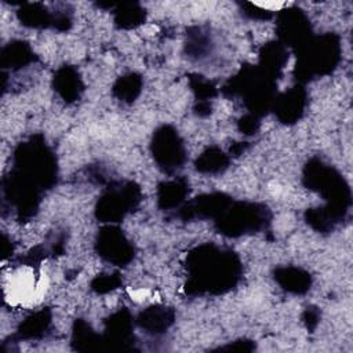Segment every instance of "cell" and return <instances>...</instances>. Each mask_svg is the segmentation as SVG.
Here are the masks:
<instances>
[{
    "label": "cell",
    "mask_w": 353,
    "mask_h": 353,
    "mask_svg": "<svg viewBox=\"0 0 353 353\" xmlns=\"http://www.w3.org/2000/svg\"><path fill=\"white\" fill-rule=\"evenodd\" d=\"M14 167L3 178V201L15 208L21 218L34 215L43 189H50L57 178V161L40 135L21 142L12 156Z\"/></svg>",
    "instance_id": "1"
},
{
    "label": "cell",
    "mask_w": 353,
    "mask_h": 353,
    "mask_svg": "<svg viewBox=\"0 0 353 353\" xmlns=\"http://www.w3.org/2000/svg\"><path fill=\"white\" fill-rule=\"evenodd\" d=\"M186 268L189 270L186 291L192 295L226 292L237 284L241 274L236 252L211 243L190 251Z\"/></svg>",
    "instance_id": "2"
},
{
    "label": "cell",
    "mask_w": 353,
    "mask_h": 353,
    "mask_svg": "<svg viewBox=\"0 0 353 353\" xmlns=\"http://www.w3.org/2000/svg\"><path fill=\"white\" fill-rule=\"evenodd\" d=\"M269 218V210L262 204L232 200L214 218V222L219 233L229 237H239L266 228Z\"/></svg>",
    "instance_id": "3"
},
{
    "label": "cell",
    "mask_w": 353,
    "mask_h": 353,
    "mask_svg": "<svg viewBox=\"0 0 353 353\" xmlns=\"http://www.w3.org/2000/svg\"><path fill=\"white\" fill-rule=\"evenodd\" d=\"M339 54V44L332 34L310 37L298 48L296 77L310 80L314 76L325 74L335 68Z\"/></svg>",
    "instance_id": "4"
},
{
    "label": "cell",
    "mask_w": 353,
    "mask_h": 353,
    "mask_svg": "<svg viewBox=\"0 0 353 353\" xmlns=\"http://www.w3.org/2000/svg\"><path fill=\"white\" fill-rule=\"evenodd\" d=\"M141 190L134 182H120L109 188L98 200L95 214L103 222H119L138 205Z\"/></svg>",
    "instance_id": "5"
},
{
    "label": "cell",
    "mask_w": 353,
    "mask_h": 353,
    "mask_svg": "<svg viewBox=\"0 0 353 353\" xmlns=\"http://www.w3.org/2000/svg\"><path fill=\"white\" fill-rule=\"evenodd\" d=\"M152 153L157 165L167 174H174L183 167L186 150L178 131L171 125H161L152 139Z\"/></svg>",
    "instance_id": "6"
},
{
    "label": "cell",
    "mask_w": 353,
    "mask_h": 353,
    "mask_svg": "<svg viewBox=\"0 0 353 353\" xmlns=\"http://www.w3.org/2000/svg\"><path fill=\"white\" fill-rule=\"evenodd\" d=\"M97 251L105 261L124 266L134 258V248L119 228H103L97 237Z\"/></svg>",
    "instance_id": "7"
},
{
    "label": "cell",
    "mask_w": 353,
    "mask_h": 353,
    "mask_svg": "<svg viewBox=\"0 0 353 353\" xmlns=\"http://www.w3.org/2000/svg\"><path fill=\"white\" fill-rule=\"evenodd\" d=\"M310 23L302 10L288 8L279 15V36L284 41L283 46L299 48L310 39Z\"/></svg>",
    "instance_id": "8"
},
{
    "label": "cell",
    "mask_w": 353,
    "mask_h": 353,
    "mask_svg": "<svg viewBox=\"0 0 353 353\" xmlns=\"http://www.w3.org/2000/svg\"><path fill=\"white\" fill-rule=\"evenodd\" d=\"M18 19L22 25L29 28H47V26H55L61 30L68 29V25L70 23L69 17L57 18L50 14V11L40 3L33 4H25L17 11Z\"/></svg>",
    "instance_id": "9"
},
{
    "label": "cell",
    "mask_w": 353,
    "mask_h": 353,
    "mask_svg": "<svg viewBox=\"0 0 353 353\" xmlns=\"http://www.w3.org/2000/svg\"><path fill=\"white\" fill-rule=\"evenodd\" d=\"M305 91L299 87H294L285 91L280 97L274 98V113L281 123H295L302 116L306 103Z\"/></svg>",
    "instance_id": "10"
},
{
    "label": "cell",
    "mask_w": 353,
    "mask_h": 353,
    "mask_svg": "<svg viewBox=\"0 0 353 353\" xmlns=\"http://www.w3.org/2000/svg\"><path fill=\"white\" fill-rule=\"evenodd\" d=\"M174 321V312L167 307L153 306L146 309L138 316V325L145 330V332L152 335H159L164 332Z\"/></svg>",
    "instance_id": "11"
},
{
    "label": "cell",
    "mask_w": 353,
    "mask_h": 353,
    "mask_svg": "<svg viewBox=\"0 0 353 353\" xmlns=\"http://www.w3.org/2000/svg\"><path fill=\"white\" fill-rule=\"evenodd\" d=\"M54 87L58 94L68 102L76 101L83 91L80 76L77 70L70 66H62L58 69L54 76Z\"/></svg>",
    "instance_id": "12"
},
{
    "label": "cell",
    "mask_w": 353,
    "mask_h": 353,
    "mask_svg": "<svg viewBox=\"0 0 353 353\" xmlns=\"http://www.w3.org/2000/svg\"><path fill=\"white\" fill-rule=\"evenodd\" d=\"M274 279L285 291L292 294H303L310 288V274L299 268H277Z\"/></svg>",
    "instance_id": "13"
},
{
    "label": "cell",
    "mask_w": 353,
    "mask_h": 353,
    "mask_svg": "<svg viewBox=\"0 0 353 353\" xmlns=\"http://www.w3.org/2000/svg\"><path fill=\"white\" fill-rule=\"evenodd\" d=\"M34 54L30 47L23 41H12L1 50V66L3 69L18 70L32 63Z\"/></svg>",
    "instance_id": "14"
},
{
    "label": "cell",
    "mask_w": 353,
    "mask_h": 353,
    "mask_svg": "<svg viewBox=\"0 0 353 353\" xmlns=\"http://www.w3.org/2000/svg\"><path fill=\"white\" fill-rule=\"evenodd\" d=\"M188 182L185 179H174L170 182H163L159 186V205L164 210H171V208H178L186 194L189 193L188 189Z\"/></svg>",
    "instance_id": "15"
},
{
    "label": "cell",
    "mask_w": 353,
    "mask_h": 353,
    "mask_svg": "<svg viewBox=\"0 0 353 353\" xmlns=\"http://www.w3.org/2000/svg\"><path fill=\"white\" fill-rule=\"evenodd\" d=\"M229 164L228 156L218 148H208L196 160V170L205 174H219Z\"/></svg>",
    "instance_id": "16"
},
{
    "label": "cell",
    "mask_w": 353,
    "mask_h": 353,
    "mask_svg": "<svg viewBox=\"0 0 353 353\" xmlns=\"http://www.w3.org/2000/svg\"><path fill=\"white\" fill-rule=\"evenodd\" d=\"M50 323V316L47 314V312L41 310L37 312L34 314H32L29 319H26V321H23L17 332V336L19 339H33V338H39L41 336L47 328Z\"/></svg>",
    "instance_id": "17"
},
{
    "label": "cell",
    "mask_w": 353,
    "mask_h": 353,
    "mask_svg": "<svg viewBox=\"0 0 353 353\" xmlns=\"http://www.w3.org/2000/svg\"><path fill=\"white\" fill-rule=\"evenodd\" d=\"M141 87H142L141 77L135 73H128L116 81L113 87V92L120 101L132 102L139 95Z\"/></svg>",
    "instance_id": "18"
},
{
    "label": "cell",
    "mask_w": 353,
    "mask_h": 353,
    "mask_svg": "<svg viewBox=\"0 0 353 353\" xmlns=\"http://www.w3.org/2000/svg\"><path fill=\"white\" fill-rule=\"evenodd\" d=\"M114 22L123 29L135 28L145 19V10H142L138 4H123L114 11Z\"/></svg>",
    "instance_id": "19"
},
{
    "label": "cell",
    "mask_w": 353,
    "mask_h": 353,
    "mask_svg": "<svg viewBox=\"0 0 353 353\" xmlns=\"http://www.w3.org/2000/svg\"><path fill=\"white\" fill-rule=\"evenodd\" d=\"M190 39L186 44V48L190 54V57L201 58L204 54L211 48V40L207 34H204L200 29H196V33L189 34Z\"/></svg>",
    "instance_id": "20"
},
{
    "label": "cell",
    "mask_w": 353,
    "mask_h": 353,
    "mask_svg": "<svg viewBox=\"0 0 353 353\" xmlns=\"http://www.w3.org/2000/svg\"><path fill=\"white\" fill-rule=\"evenodd\" d=\"M120 284V279L117 277V274H101L98 277H95L91 283V287L94 291L97 292H108L112 291L114 288H117Z\"/></svg>",
    "instance_id": "21"
},
{
    "label": "cell",
    "mask_w": 353,
    "mask_h": 353,
    "mask_svg": "<svg viewBox=\"0 0 353 353\" xmlns=\"http://www.w3.org/2000/svg\"><path fill=\"white\" fill-rule=\"evenodd\" d=\"M259 127V121L252 116H244L240 121V131H243L244 134H255L256 130Z\"/></svg>",
    "instance_id": "22"
}]
</instances>
